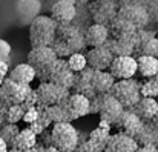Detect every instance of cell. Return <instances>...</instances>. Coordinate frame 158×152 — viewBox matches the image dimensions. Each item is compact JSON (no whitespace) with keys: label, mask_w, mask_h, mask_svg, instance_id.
Here are the masks:
<instances>
[{"label":"cell","mask_w":158,"mask_h":152,"mask_svg":"<svg viewBox=\"0 0 158 152\" xmlns=\"http://www.w3.org/2000/svg\"><path fill=\"white\" fill-rule=\"evenodd\" d=\"M8 152H22V151H17V149H8Z\"/></svg>","instance_id":"49"},{"label":"cell","mask_w":158,"mask_h":152,"mask_svg":"<svg viewBox=\"0 0 158 152\" xmlns=\"http://www.w3.org/2000/svg\"><path fill=\"white\" fill-rule=\"evenodd\" d=\"M85 57H86L88 68H91L92 71H107L112 60L115 58L105 45L100 46V48L89 49L85 54Z\"/></svg>","instance_id":"16"},{"label":"cell","mask_w":158,"mask_h":152,"mask_svg":"<svg viewBox=\"0 0 158 152\" xmlns=\"http://www.w3.org/2000/svg\"><path fill=\"white\" fill-rule=\"evenodd\" d=\"M8 72H9V65L5 61H0V78H6Z\"/></svg>","instance_id":"43"},{"label":"cell","mask_w":158,"mask_h":152,"mask_svg":"<svg viewBox=\"0 0 158 152\" xmlns=\"http://www.w3.org/2000/svg\"><path fill=\"white\" fill-rule=\"evenodd\" d=\"M23 114H25V109L22 108V104L8 106L6 108V125H17L23 118Z\"/></svg>","instance_id":"36"},{"label":"cell","mask_w":158,"mask_h":152,"mask_svg":"<svg viewBox=\"0 0 158 152\" xmlns=\"http://www.w3.org/2000/svg\"><path fill=\"white\" fill-rule=\"evenodd\" d=\"M83 37H85L86 46H89V48L92 49V48H100V46L105 45L106 40L109 39V32H107V28L92 23V25L83 32Z\"/></svg>","instance_id":"23"},{"label":"cell","mask_w":158,"mask_h":152,"mask_svg":"<svg viewBox=\"0 0 158 152\" xmlns=\"http://www.w3.org/2000/svg\"><path fill=\"white\" fill-rule=\"evenodd\" d=\"M123 111L124 109L121 108V104L109 94L100 95V109H98L100 121H105L109 126H117Z\"/></svg>","instance_id":"13"},{"label":"cell","mask_w":158,"mask_h":152,"mask_svg":"<svg viewBox=\"0 0 158 152\" xmlns=\"http://www.w3.org/2000/svg\"><path fill=\"white\" fill-rule=\"evenodd\" d=\"M57 55L51 48H31L26 55V63L34 69L35 78L42 80V83L48 82Z\"/></svg>","instance_id":"3"},{"label":"cell","mask_w":158,"mask_h":152,"mask_svg":"<svg viewBox=\"0 0 158 152\" xmlns=\"http://www.w3.org/2000/svg\"><path fill=\"white\" fill-rule=\"evenodd\" d=\"M115 82L131 80L137 74V60L135 57H115L107 69Z\"/></svg>","instance_id":"12"},{"label":"cell","mask_w":158,"mask_h":152,"mask_svg":"<svg viewBox=\"0 0 158 152\" xmlns=\"http://www.w3.org/2000/svg\"><path fill=\"white\" fill-rule=\"evenodd\" d=\"M42 2L39 0H20L14 3V19L20 26H29L39 15Z\"/></svg>","instance_id":"9"},{"label":"cell","mask_w":158,"mask_h":152,"mask_svg":"<svg viewBox=\"0 0 158 152\" xmlns=\"http://www.w3.org/2000/svg\"><path fill=\"white\" fill-rule=\"evenodd\" d=\"M37 118H39V111H37V108H32V109L25 111L22 121H23V123H26V125L29 126V125H32L34 121H37Z\"/></svg>","instance_id":"40"},{"label":"cell","mask_w":158,"mask_h":152,"mask_svg":"<svg viewBox=\"0 0 158 152\" xmlns=\"http://www.w3.org/2000/svg\"><path fill=\"white\" fill-rule=\"evenodd\" d=\"M138 148L137 141L121 132H117L109 137L103 152H135Z\"/></svg>","instance_id":"21"},{"label":"cell","mask_w":158,"mask_h":152,"mask_svg":"<svg viewBox=\"0 0 158 152\" xmlns=\"http://www.w3.org/2000/svg\"><path fill=\"white\" fill-rule=\"evenodd\" d=\"M132 114H135L143 123H151L152 118L155 117V114L158 112V101L155 99H144L141 97L140 101L129 109Z\"/></svg>","instance_id":"22"},{"label":"cell","mask_w":158,"mask_h":152,"mask_svg":"<svg viewBox=\"0 0 158 152\" xmlns=\"http://www.w3.org/2000/svg\"><path fill=\"white\" fill-rule=\"evenodd\" d=\"M135 34L123 37V39H112V37H109L106 40L105 46L110 51V54L114 57H134L135 45H137V36Z\"/></svg>","instance_id":"17"},{"label":"cell","mask_w":158,"mask_h":152,"mask_svg":"<svg viewBox=\"0 0 158 152\" xmlns=\"http://www.w3.org/2000/svg\"><path fill=\"white\" fill-rule=\"evenodd\" d=\"M40 152H57V151H55L52 146H51V148H43V149H42Z\"/></svg>","instance_id":"48"},{"label":"cell","mask_w":158,"mask_h":152,"mask_svg":"<svg viewBox=\"0 0 158 152\" xmlns=\"http://www.w3.org/2000/svg\"><path fill=\"white\" fill-rule=\"evenodd\" d=\"M151 125H152V126L155 128V131H157V132H158V112H157V114H155V117L152 118V121H151Z\"/></svg>","instance_id":"45"},{"label":"cell","mask_w":158,"mask_h":152,"mask_svg":"<svg viewBox=\"0 0 158 152\" xmlns=\"http://www.w3.org/2000/svg\"><path fill=\"white\" fill-rule=\"evenodd\" d=\"M0 152H8V146L5 145V141L0 138Z\"/></svg>","instance_id":"46"},{"label":"cell","mask_w":158,"mask_h":152,"mask_svg":"<svg viewBox=\"0 0 158 152\" xmlns=\"http://www.w3.org/2000/svg\"><path fill=\"white\" fill-rule=\"evenodd\" d=\"M98 128H105V129H109V131H110V128H112V126H109V125L105 123V121H100V123H98Z\"/></svg>","instance_id":"47"},{"label":"cell","mask_w":158,"mask_h":152,"mask_svg":"<svg viewBox=\"0 0 158 152\" xmlns=\"http://www.w3.org/2000/svg\"><path fill=\"white\" fill-rule=\"evenodd\" d=\"M140 95L144 99H157L158 97V75L152 78H146L140 83Z\"/></svg>","instance_id":"31"},{"label":"cell","mask_w":158,"mask_h":152,"mask_svg":"<svg viewBox=\"0 0 158 152\" xmlns=\"http://www.w3.org/2000/svg\"><path fill=\"white\" fill-rule=\"evenodd\" d=\"M109 95L121 104L123 109H132L141 99L140 95V82L131 80H118L109 91Z\"/></svg>","instance_id":"6"},{"label":"cell","mask_w":158,"mask_h":152,"mask_svg":"<svg viewBox=\"0 0 158 152\" xmlns=\"http://www.w3.org/2000/svg\"><path fill=\"white\" fill-rule=\"evenodd\" d=\"M117 17L129 22L137 31L146 29L151 22H149V14L146 11V6L143 2H135V0H123L117 2Z\"/></svg>","instance_id":"4"},{"label":"cell","mask_w":158,"mask_h":152,"mask_svg":"<svg viewBox=\"0 0 158 152\" xmlns=\"http://www.w3.org/2000/svg\"><path fill=\"white\" fill-rule=\"evenodd\" d=\"M137 45L134 55L137 57H154L158 58V37L155 31L141 29L137 31Z\"/></svg>","instance_id":"11"},{"label":"cell","mask_w":158,"mask_h":152,"mask_svg":"<svg viewBox=\"0 0 158 152\" xmlns=\"http://www.w3.org/2000/svg\"><path fill=\"white\" fill-rule=\"evenodd\" d=\"M6 108L8 106L0 101V128L6 125Z\"/></svg>","instance_id":"42"},{"label":"cell","mask_w":158,"mask_h":152,"mask_svg":"<svg viewBox=\"0 0 158 152\" xmlns=\"http://www.w3.org/2000/svg\"><path fill=\"white\" fill-rule=\"evenodd\" d=\"M137 72L144 78H152L158 75V58L154 57H137Z\"/></svg>","instance_id":"28"},{"label":"cell","mask_w":158,"mask_h":152,"mask_svg":"<svg viewBox=\"0 0 158 152\" xmlns=\"http://www.w3.org/2000/svg\"><path fill=\"white\" fill-rule=\"evenodd\" d=\"M117 128H118V132H121V134H124V135L135 140V137L140 134V131L143 128V121L135 114L124 109L120 120H118V123H117Z\"/></svg>","instance_id":"20"},{"label":"cell","mask_w":158,"mask_h":152,"mask_svg":"<svg viewBox=\"0 0 158 152\" xmlns=\"http://www.w3.org/2000/svg\"><path fill=\"white\" fill-rule=\"evenodd\" d=\"M155 32H157V36H158V26H157V31H155Z\"/></svg>","instance_id":"51"},{"label":"cell","mask_w":158,"mask_h":152,"mask_svg":"<svg viewBox=\"0 0 158 152\" xmlns=\"http://www.w3.org/2000/svg\"><path fill=\"white\" fill-rule=\"evenodd\" d=\"M35 143H37V135H35L31 129L25 128V129H22V131L19 132V135L15 137V141H14L12 149L26 152V151H29L31 148H34Z\"/></svg>","instance_id":"30"},{"label":"cell","mask_w":158,"mask_h":152,"mask_svg":"<svg viewBox=\"0 0 158 152\" xmlns=\"http://www.w3.org/2000/svg\"><path fill=\"white\" fill-rule=\"evenodd\" d=\"M9 55H11V45L6 40L0 39V61L8 63L9 61Z\"/></svg>","instance_id":"39"},{"label":"cell","mask_w":158,"mask_h":152,"mask_svg":"<svg viewBox=\"0 0 158 152\" xmlns=\"http://www.w3.org/2000/svg\"><path fill=\"white\" fill-rule=\"evenodd\" d=\"M103 149H105V148H102V146H98V145H95V143L86 140V141H83V143H80V145L77 146L75 152H103Z\"/></svg>","instance_id":"37"},{"label":"cell","mask_w":158,"mask_h":152,"mask_svg":"<svg viewBox=\"0 0 158 152\" xmlns=\"http://www.w3.org/2000/svg\"><path fill=\"white\" fill-rule=\"evenodd\" d=\"M3 80H5V78H0V86H2V83H3Z\"/></svg>","instance_id":"50"},{"label":"cell","mask_w":158,"mask_h":152,"mask_svg":"<svg viewBox=\"0 0 158 152\" xmlns=\"http://www.w3.org/2000/svg\"><path fill=\"white\" fill-rule=\"evenodd\" d=\"M51 49L57 55V58L66 60L72 54H78L86 49L85 37L80 29H77L74 25H63L57 26L55 39L51 45Z\"/></svg>","instance_id":"1"},{"label":"cell","mask_w":158,"mask_h":152,"mask_svg":"<svg viewBox=\"0 0 158 152\" xmlns=\"http://www.w3.org/2000/svg\"><path fill=\"white\" fill-rule=\"evenodd\" d=\"M63 108L68 114L69 121H74V120L89 114V100L83 95H78V94H69Z\"/></svg>","instance_id":"18"},{"label":"cell","mask_w":158,"mask_h":152,"mask_svg":"<svg viewBox=\"0 0 158 152\" xmlns=\"http://www.w3.org/2000/svg\"><path fill=\"white\" fill-rule=\"evenodd\" d=\"M51 143L57 152H75L78 146V131L71 123L52 125Z\"/></svg>","instance_id":"5"},{"label":"cell","mask_w":158,"mask_h":152,"mask_svg":"<svg viewBox=\"0 0 158 152\" xmlns=\"http://www.w3.org/2000/svg\"><path fill=\"white\" fill-rule=\"evenodd\" d=\"M109 137H110V131L109 129H105V128H95V129H92L91 132H89V135H88V140L89 141H92V143H95V145H98V146H102V148H105L106 141L109 140Z\"/></svg>","instance_id":"35"},{"label":"cell","mask_w":158,"mask_h":152,"mask_svg":"<svg viewBox=\"0 0 158 152\" xmlns=\"http://www.w3.org/2000/svg\"><path fill=\"white\" fill-rule=\"evenodd\" d=\"M88 11L91 15V22L94 25H100L109 28V25L117 17V2L114 0H94L88 2Z\"/></svg>","instance_id":"7"},{"label":"cell","mask_w":158,"mask_h":152,"mask_svg":"<svg viewBox=\"0 0 158 152\" xmlns=\"http://www.w3.org/2000/svg\"><path fill=\"white\" fill-rule=\"evenodd\" d=\"M52 22L57 26L71 25L75 17V2L74 0H57L51 6V15Z\"/></svg>","instance_id":"14"},{"label":"cell","mask_w":158,"mask_h":152,"mask_svg":"<svg viewBox=\"0 0 158 152\" xmlns=\"http://www.w3.org/2000/svg\"><path fill=\"white\" fill-rule=\"evenodd\" d=\"M71 25H74L81 32H85L92 25L91 15L88 11V2H75V17H74V22Z\"/></svg>","instance_id":"27"},{"label":"cell","mask_w":158,"mask_h":152,"mask_svg":"<svg viewBox=\"0 0 158 152\" xmlns=\"http://www.w3.org/2000/svg\"><path fill=\"white\" fill-rule=\"evenodd\" d=\"M19 132H20V128L17 125H5L0 128V138L5 141L8 149H12L15 137L19 135Z\"/></svg>","instance_id":"33"},{"label":"cell","mask_w":158,"mask_h":152,"mask_svg":"<svg viewBox=\"0 0 158 152\" xmlns=\"http://www.w3.org/2000/svg\"><path fill=\"white\" fill-rule=\"evenodd\" d=\"M34 91H35V95H37V100H39V106H45V108L64 104L69 94H71L69 91H64V89L55 86L49 82L40 83L37 86V89H34Z\"/></svg>","instance_id":"8"},{"label":"cell","mask_w":158,"mask_h":152,"mask_svg":"<svg viewBox=\"0 0 158 152\" xmlns=\"http://www.w3.org/2000/svg\"><path fill=\"white\" fill-rule=\"evenodd\" d=\"M11 82L17 83V85H23V86H31V83L35 78V72L34 69L28 65V63H20L15 68H12L8 72V77Z\"/></svg>","instance_id":"25"},{"label":"cell","mask_w":158,"mask_h":152,"mask_svg":"<svg viewBox=\"0 0 158 152\" xmlns=\"http://www.w3.org/2000/svg\"><path fill=\"white\" fill-rule=\"evenodd\" d=\"M74 75L75 74L69 71V68L66 65V60L57 58L52 71L49 74L48 82L55 85V86H58V88H61V89H64V91L71 92V88H72V83H74Z\"/></svg>","instance_id":"15"},{"label":"cell","mask_w":158,"mask_h":152,"mask_svg":"<svg viewBox=\"0 0 158 152\" xmlns=\"http://www.w3.org/2000/svg\"><path fill=\"white\" fill-rule=\"evenodd\" d=\"M135 152H158L155 146H138Z\"/></svg>","instance_id":"44"},{"label":"cell","mask_w":158,"mask_h":152,"mask_svg":"<svg viewBox=\"0 0 158 152\" xmlns=\"http://www.w3.org/2000/svg\"><path fill=\"white\" fill-rule=\"evenodd\" d=\"M31 86H23L11 82L9 78H5L0 86V101L6 106L22 104L26 95L31 92Z\"/></svg>","instance_id":"10"},{"label":"cell","mask_w":158,"mask_h":152,"mask_svg":"<svg viewBox=\"0 0 158 152\" xmlns=\"http://www.w3.org/2000/svg\"><path fill=\"white\" fill-rule=\"evenodd\" d=\"M91 77H92V69L91 68H85L81 72L75 74L74 75V83H72V88H71V94L83 95L88 100L94 99L95 94H94L92 86H91Z\"/></svg>","instance_id":"19"},{"label":"cell","mask_w":158,"mask_h":152,"mask_svg":"<svg viewBox=\"0 0 158 152\" xmlns=\"http://www.w3.org/2000/svg\"><path fill=\"white\" fill-rule=\"evenodd\" d=\"M29 43L31 48H51L55 39L57 25L49 15H39L29 26Z\"/></svg>","instance_id":"2"},{"label":"cell","mask_w":158,"mask_h":152,"mask_svg":"<svg viewBox=\"0 0 158 152\" xmlns=\"http://www.w3.org/2000/svg\"><path fill=\"white\" fill-rule=\"evenodd\" d=\"M66 65L69 68L71 72L74 74H78L81 72L85 68H88V63H86V57L83 52H78V54H72L71 57L66 58Z\"/></svg>","instance_id":"34"},{"label":"cell","mask_w":158,"mask_h":152,"mask_svg":"<svg viewBox=\"0 0 158 152\" xmlns=\"http://www.w3.org/2000/svg\"><path fill=\"white\" fill-rule=\"evenodd\" d=\"M100 109V95H95L94 99L89 100V114H98Z\"/></svg>","instance_id":"41"},{"label":"cell","mask_w":158,"mask_h":152,"mask_svg":"<svg viewBox=\"0 0 158 152\" xmlns=\"http://www.w3.org/2000/svg\"><path fill=\"white\" fill-rule=\"evenodd\" d=\"M107 32H109V37H112V39H123L127 36H134L137 32V29L129 22H126L120 17H115V20L109 25Z\"/></svg>","instance_id":"26"},{"label":"cell","mask_w":158,"mask_h":152,"mask_svg":"<svg viewBox=\"0 0 158 152\" xmlns=\"http://www.w3.org/2000/svg\"><path fill=\"white\" fill-rule=\"evenodd\" d=\"M138 146H155L158 148V132L151 123H143L140 134L135 137Z\"/></svg>","instance_id":"29"},{"label":"cell","mask_w":158,"mask_h":152,"mask_svg":"<svg viewBox=\"0 0 158 152\" xmlns=\"http://www.w3.org/2000/svg\"><path fill=\"white\" fill-rule=\"evenodd\" d=\"M115 80L107 71H92L91 77V86L95 95H106L109 94L110 88L114 86Z\"/></svg>","instance_id":"24"},{"label":"cell","mask_w":158,"mask_h":152,"mask_svg":"<svg viewBox=\"0 0 158 152\" xmlns=\"http://www.w3.org/2000/svg\"><path fill=\"white\" fill-rule=\"evenodd\" d=\"M157 151H158V148H157Z\"/></svg>","instance_id":"52"},{"label":"cell","mask_w":158,"mask_h":152,"mask_svg":"<svg viewBox=\"0 0 158 152\" xmlns=\"http://www.w3.org/2000/svg\"><path fill=\"white\" fill-rule=\"evenodd\" d=\"M35 106H39V100H37L35 91L31 89V92L26 95V99H25L23 103H22V108H23L25 111H28V109H32V108H35Z\"/></svg>","instance_id":"38"},{"label":"cell","mask_w":158,"mask_h":152,"mask_svg":"<svg viewBox=\"0 0 158 152\" xmlns=\"http://www.w3.org/2000/svg\"><path fill=\"white\" fill-rule=\"evenodd\" d=\"M46 115L49 118V121L52 125H58V123H71L68 118V114L63 108V104H57V106H49L46 108Z\"/></svg>","instance_id":"32"}]
</instances>
